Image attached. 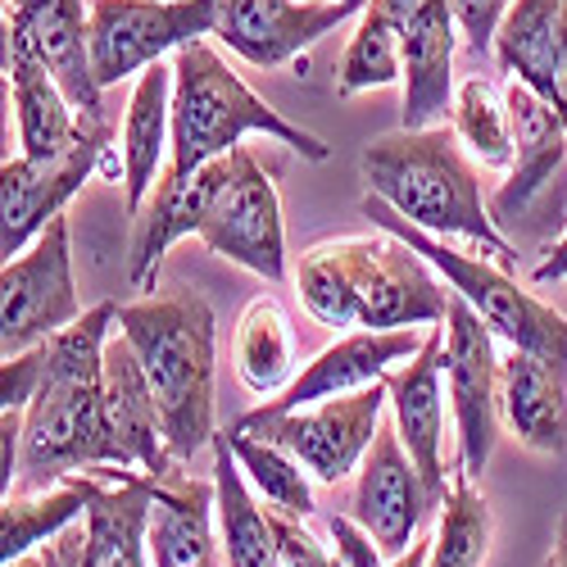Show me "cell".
<instances>
[{
  "label": "cell",
  "instance_id": "6da1fadb",
  "mask_svg": "<svg viewBox=\"0 0 567 567\" xmlns=\"http://www.w3.org/2000/svg\"><path fill=\"white\" fill-rule=\"evenodd\" d=\"M114 318L118 305L101 300L60 337L37 346L41 377L32 404L23 409L19 477L10 491H51L86 467H127L105 422V341Z\"/></svg>",
  "mask_w": 567,
  "mask_h": 567
},
{
  "label": "cell",
  "instance_id": "7a4b0ae2",
  "mask_svg": "<svg viewBox=\"0 0 567 567\" xmlns=\"http://www.w3.org/2000/svg\"><path fill=\"white\" fill-rule=\"evenodd\" d=\"M296 291L313 322L368 332L436 327L454 296L441 287L436 268L391 231L309 246L296 268Z\"/></svg>",
  "mask_w": 567,
  "mask_h": 567
},
{
  "label": "cell",
  "instance_id": "3957f363",
  "mask_svg": "<svg viewBox=\"0 0 567 567\" xmlns=\"http://www.w3.org/2000/svg\"><path fill=\"white\" fill-rule=\"evenodd\" d=\"M359 173L368 182V196L386 200L413 227L432 236H463L508 272L517 268V246L504 241L499 223L491 218L482 177L463 155L454 127H395L377 136L359 155Z\"/></svg>",
  "mask_w": 567,
  "mask_h": 567
},
{
  "label": "cell",
  "instance_id": "277c9868",
  "mask_svg": "<svg viewBox=\"0 0 567 567\" xmlns=\"http://www.w3.org/2000/svg\"><path fill=\"white\" fill-rule=\"evenodd\" d=\"M114 327L132 341L151 391L164 413V441L177 463L214 445V372H218V318L200 291L141 296L118 305Z\"/></svg>",
  "mask_w": 567,
  "mask_h": 567
},
{
  "label": "cell",
  "instance_id": "5b68a950",
  "mask_svg": "<svg viewBox=\"0 0 567 567\" xmlns=\"http://www.w3.org/2000/svg\"><path fill=\"white\" fill-rule=\"evenodd\" d=\"M250 132L272 136L277 146L296 151L309 164L332 159V146L318 132H305L300 123L281 118L264 96H255L205 37L186 41L173 55V155L164 177L200 173L241 146Z\"/></svg>",
  "mask_w": 567,
  "mask_h": 567
},
{
  "label": "cell",
  "instance_id": "8992f818",
  "mask_svg": "<svg viewBox=\"0 0 567 567\" xmlns=\"http://www.w3.org/2000/svg\"><path fill=\"white\" fill-rule=\"evenodd\" d=\"M359 209H363V218H372V227L400 236L409 250H417L422 259H427L450 281V291L463 296L472 309L482 313V322L499 341H508L513 350H532V354H540V359H549L554 368L567 372V313H558L536 291H527L499 259L463 255V250L445 246V236L413 227L409 218H400L386 200H377V196H363Z\"/></svg>",
  "mask_w": 567,
  "mask_h": 567
},
{
  "label": "cell",
  "instance_id": "52a82bcc",
  "mask_svg": "<svg viewBox=\"0 0 567 567\" xmlns=\"http://www.w3.org/2000/svg\"><path fill=\"white\" fill-rule=\"evenodd\" d=\"M386 409H391V395H386V377H382V382H372L363 391H346V395L318 400L305 409H287V413L259 404V409L236 417L231 427L281 445L305 463V472L313 482L337 486L350 477V472H359Z\"/></svg>",
  "mask_w": 567,
  "mask_h": 567
},
{
  "label": "cell",
  "instance_id": "ba28073f",
  "mask_svg": "<svg viewBox=\"0 0 567 567\" xmlns=\"http://www.w3.org/2000/svg\"><path fill=\"white\" fill-rule=\"evenodd\" d=\"M196 241L218 259L259 272L264 281H287V223H281L277 182L250 146H236L214 159Z\"/></svg>",
  "mask_w": 567,
  "mask_h": 567
},
{
  "label": "cell",
  "instance_id": "9c48e42d",
  "mask_svg": "<svg viewBox=\"0 0 567 567\" xmlns=\"http://www.w3.org/2000/svg\"><path fill=\"white\" fill-rule=\"evenodd\" d=\"M218 0H91L86 37L101 86L141 78L186 41L214 37Z\"/></svg>",
  "mask_w": 567,
  "mask_h": 567
},
{
  "label": "cell",
  "instance_id": "30bf717a",
  "mask_svg": "<svg viewBox=\"0 0 567 567\" xmlns=\"http://www.w3.org/2000/svg\"><path fill=\"white\" fill-rule=\"evenodd\" d=\"M110 123L105 114H82V132L60 155H14L0 164V255H23L37 236L51 227L64 205L82 192V182L110 155Z\"/></svg>",
  "mask_w": 567,
  "mask_h": 567
},
{
  "label": "cell",
  "instance_id": "8fae6325",
  "mask_svg": "<svg viewBox=\"0 0 567 567\" xmlns=\"http://www.w3.org/2000/svg\"><path fill=\"white\" fill-rule=\"evenodd\" d=\"M82 318L73 281V231L60 214L37 241L6 259L0 272V359H14L41 341L60 337Z\"/></svg>",
  "mask_w": 567,
  "mask_h": 567
},
{
  "label": "cell",
  "instance_id": "7c38bea8",
  "mask_svg": "<svg viewBox=\"0 0 567 567\" xmlns=\"http://www.w3.org/2000/svg\"><path fill=\"white\" fill-rule=\"evenodd\" d=\"M445 395L458 436V472L477 482L499 441V359L495 332L463 296H450L445 309Z\"/></svg>",
  "mask_w": 567,
  "mask_h": 567
},
{
  "label": "cell",
  "instance_id": "4fadbf2b",
  "mask_svg": "<svg viewBox=\"0 0 567 567\" xmlns=\"http://www.w3.org/2000/svg\"><path fill=\"white\" fill-rule=\"evenodd\" d=\"M386 395H391V422L417 463L422 482H427L432 508L445 504L450 477L445 472V322L427 327L422 350L386 372Z\"/></svg>",
  "mask_w": 567,
  "mask_h": 567
},
{
  "label": "cell",
  "instance_id": "5bb4252c",
  "mask_svg": "<svg viewBox=\"0 0 567 567\" xmlns=\"http://www.w3.org/2000/svg\"><path fill=\"white\" fill-rule=\"evenodd\" d=\"M404 45L400 127H436L454 110V51L458 19L450 0H382Z\"/></svg>",
  "mask_w": 567,
  "mask_h": 567
},
{
  "label": "cell",
  "instance_id": "9a60e30c",
  "mask_svg": "<svg viewBox=\"0 0 567 567\" xmlns=\"http://www.w3.org/2000/svg\"><path fill=\"white\" fill-rule=\"evenodd\" d=\"M354 14L350 0H218L214 37L255 69H281Z\"/></svg>",
  "mask_w": 567,
  "mask_h": 567
},
{
  "label": "cell",
  "instance_id": "2e32d148",
  "mask_svg": "<svg viewBox=\"0 0 567 567\" xmlns=\"http://www.w3.org/2000/svg\"><path fill=\"white\" fill-rule=\"evenodd\" d=\"M6 55H28L51 73L78 114H101L82 0H6Z\"/></svg>",
  "mask_w": 567,
  "mask_h": 567
},
{
  "label": "cell",
  "instance_id": "e0dca14e",
  "mask_svg": "<svg viewBox=\"0 0 567 567\" xmlns=\"http://www.w3.org/2000/svg\"><path fill=\"white\" fill-rule=\"evenodd\" d=\"M350 513L372 532V540L382 545L386 558H400L417 540L422 517L432 513L427 482H422L417 463L409 458L391 417H382V427H377V436H372V445L359 463Z\"/></svg>",
  "mask_w": 567,
  "mask_h": 567
},
{
  "label": "cell",
  "instance_id": "ac0fdd59",
  "mask_svg": "<svg viewBox=\"0 0 567 567\" xmlns=\"http://www.w3.org/2000/svg\"><path fill=\"white\" fill-rule=\"evenodd\" d=\"M91 499H86V545L82 567H155L151 563V508L155 477L136 467H86Z\"/></svg>",
  "mask_w": 567,
  "mask_h": 567
},
{
  "label": "cell",
  "instance_id": "d6986e66",
  "mask_svg": "<svg viewBox=\"0 0 567 567\" xmlns=\"http://www.w3.org/2000/svg\"><path fill=\"white\" fill-rule=\"evenodd\" d=\"M504 105H508V123H513V168L495 186L491 218L517 223L532 209V200L558 177V168L567 164V127L540 91H532L517 78H508V86H504Z\"/></svg>",
  "mask_w": 567,
  "mask_h": 567
},
{
  "label": "cell",
  "instance_id": "ffe728a7",
  "mask_svg": "<svg viewBox=\"0 0 567 567\" xmlns=\"http://www.w3.org/2000/svg\"><path fill=\"white\" fill-rule=\"evenodd\" d=\"M422 341H427V332H417V327H395V332H368V327H354V332L332 341L322 354H313L296 372V382L277 400H264V404L287 413V409H305V404L332 400V395H346V391H363L372 382H382L395 363L413 359L422 350Z\"/></svg>",
  "mask_w": 567,
  "mask_h": 567
},
{
  "label": "cell",
  "instance_id": "44dd1931",
  "mask_svg": "<svg viewBox=\"0 0 567 567\" xmlns=\"http://www.w3.org/2000/svg\"><path fill=\"white\" fill-rule=\"evenodd\" d=\"M105 422H110L114 445L123 450L127 467L151 472V477H168L173 467H182L168 454L164 413H159V400L151 391V377L118 327L105 341Z\"/></svg>",
  "mask_w": 567,
  "mask_h": 567
},
{
  "label": "cell",
  "instance_id": "7402d4cb",
  "mask_svg": "<svg viewBox=\"0 0 567 567\" xmlns=\"http://www.w3.org/2000/svg\"><path fill=\"white\" fill-rule=\"evenodd\" d=\"M218 523V491L214 482L186 477L173 467L155 477V508H151V563L155 567H227Z\"/></svg>",
  "mask_w": 567,
  "mask_h": 567
},
{
  "label": "cell",
  "instance_id": "603a6c76",
  "mask_svg": "<svg viewBox=\"0 0 567 567\" xmlns=\"http://www.w3.org/2000/svg\"><path fill=\"white\" fill-rule=\"evenodd\" d=\"M173 155V64H151L136 78L132 101L123 114V136H118V159H123V209L136 218L146 209L151 192L168 173Z\"/></svg>",
  "mask_w": 567,
  "mask_h": 567
},
{
  "label": "cell",
  "instance_id": "cb8c5ba5",
  "mask_svg": "<svg viewBox=\"0 0 567 567\" xmlns=\"http://www.w3.org/2000/svg\"><path fill=\"white\" fill-rule=\"evenodd\" d=\"M499 422L540 454L567 450V372L532 350L499 359Z\"/></svg>",
  "mask_w": 567,
  "mask_h": 567
},
{
  "label": "cell",
  "instance_id": "d4e9b609",
  "mask_svg": "<svg viewBox=\"0 0 567 567\" xmlns=\"http://www.w3.org/2000/svg\"><path fill=\"white\" fill-rule=\"evenodd\" d=\"M214 491H218V536L227 567H281L272 513L259 508L241 458L227 445V432L214 436Z\"/></svg>",
  "mask_w": 567,
  "mask_h": 567
},
{
  "label": "cell",
  "instance_id": "484cf974",
  "mask_svg": "<svg viewBox=\"0 0 567 567\" xmlns=\"http://www.w3.org/2000/svg\"><path fill=\"white\" fill-rule=\"evenodd\" d=\"M231 363L241 386L259 400H277L296 382V332L291 318L277 300L259 296L241 309L236 322V341H231Z\"/></svg>",
  "mask_w": 567,
  "mask_h": 567
},
{
  "label": "cell",
  "instance_id": "4316f807",
  "mask_svg": "<svg viewBox=\"0 0 567 567\" xmlns=\"http://www.w3.org/2000/svg\"><path fill=\"white\" fill-rule=\"evenodd\" d=\"M10 73V101L19 123V155H60L69 141L82 132V114L64 96V86L28 55H6Z\"/></svg>",
  "mask_w": 567,
  "mask_h": 567
},
{
  "label": "cell",
  "instance_id": "83f0119b",
  "mask_svg": "<svg viewBox=\"0 0 567 567\" xmlns=\"http://www.w3.org/2000/svg\"><path fill=\"white\" fill-rule=\"evenodd\" d=\"M567 0H513L495 32V60L508 78L527 82L549 101L554 96V64L563 41Z\"/></svg>",
  "mask_w": 567,
  "mask_h": 567
},
{
  "label": "cell",
  "instance_id": "f1b7e54d",
  "mask_svg": "<svg viewBox=\"0 0 567 567\" xmlns=\"http://www.w3.org/2000/svg\"><path fill=\"white\" fill-rule=\"evenodd\" d=\"M91 482H96L91 472H73V477L55 482L51 491H10L6 504H0V563L69 532L86 513Z\"/></svg>",
  "mask_w": 567,
  "mask_h": 567
},
{
  "label": "cell",
  "instance_id": "f546056e",
  "mask_svg": "<svg viewBox=\"0 0 567 567\" xmlns=\"http://www.w3.org/2000/svg\"><path fill=\"white\" fill-rule=\"evenodd\" d=\"M495 545V513L467 472L450 477V495L441 504V523L432 536L427 567H486Z\"/></svg>",
  "mask_w": 567,
  "mask_h": 567
},
{
  "label": "cell",
  "instance_id": "4dcf8cb0",
  "mask_svg": "<svg viewBox=\"0 0 567 567\" xmlns=\"http://www.w3.org/2000/svg\"><path fill=\"white\" fill-rule=\"evenodd\" d=\"M400 82H404L400 32H395L382 0H368L359 14V28L341 55V69H337V96L350 101V96H363V91H382V86H400Z\"/></svg>",
  "mask_w": 567,
  "mask_h": 567
},
{
  "label": "cell",
  "instance_id": "1f68e13d",
  "mask_svg": "<svg viewBox=\"0 0 567 567\" xmlns=\"http://www.w3.org/2000/svg\"><path fill=\"white\" fill-rule=\"evenodd\" d=\"M227 445L236 450V458H241L250 486L268 499V508H281V513H291V517L318 513L309 472H305V463L296 454H287V450L272 445V441H259L250 432H236V427H227Z\"/></svg>",
  "mask_w": 567,
  "mask_h": 567
},
{
  "label": "cell",
  "instance_id": "d6a6232c",
  "mask_svg": "<svg viewBox=\"0 0 567 567\" xmlns=\"http://www.w3.org/2000/svg\"><path fill=\"white\" fill-rule=\"evenodd\" d=\"M454 136L463 141V151H472L486 168H513V123L504 96H495L491 82L467 78L454 86Z\"/></svg>",
  "mask_w": 567,
  "mask_h": 567
},
{
  "label": "cell",
  "instance_id": "836d02e7",
  "mask_svg": "<svg viewBox=\"0 0 567 567\" xmlns=\"http://www.w3.org/2000/svg\"><path fill=\"white\" fill-rule=\"evenodd\" d=\"M268 513H272L281 567H341L337 554H327V545H318V536L305 527V517H291L281 508H268Z\"/></svg>",
  "mask_w": 567,
  "mask_h": 567
},
{
  "label": "cell",
  "instance_id": "e575fe53",
  "mask_svg": "<svg viewBox=\"0 0 567 567\" xmlns=\"http://www.w3.org/2000/svg\"><path fill=\"white\" fill-rule=\"evenodd\" d=\"M508 6H513V0H450L467 55L495 51V32H499V19L508 14Z\"/></svg>",
  "mask_w": 567,
  "mask_h": 567
},
{
  "label": "cell",
  "instance_id": "d590c367",
  "mask_svg": "<svg viewBox=\"0 0 567 567\" xmlns=\"http://www.w3.org/2000/svg\"><path fill=\"white\" fill-rule=\"evenodd\" d=\"M327 532L337 540V563L341 567H386L382 545L372 540V532L359 523L354 513H327Z\"/></svg>",
  "mask_w": 567,
  "mask_h": 567
},
{
  "label": "cell",
  "instance_id": "8d00e7d4",
  "mask_svg": "<svg viewBox=\"0 0 567 567\" xmlns=\"http://www.w3.org/2000/svg\"><path fill=\"white\" fill-rule=\"evenodd\" d=\"M82 545H86V527L73 523L69 532H60V536H51L45 545L10 558L6 567H82Z\"/></svg>",
  "mask_w": 567,
  "mask_h": 567
},
{
  "label": "cell",
  "instance_id": "74e56055",
  "mask_svg": "<svg viewBox=\"0 0 567 567\" xmlns=\"http://www.w3.org/2000/svg\"><path fill=\"white\" fill-rule=\"evenodd\" d=\"M532 281H540V287H549V281H567V231H563L558 241H554L549 259H540V264H536Z\"/></svg>",
  "mask_w": 567,
  "mask_h": 567
},
{
  "label": "cell",
  "instance_id": "f35d334b",
  "mask_svg": "<svg viewBox=\"0 0 567 567\" xmlns=\"http://www.w3.org/2000/svg\"><path fill=\"white\" fill-rule=\"evenodd\" d=\"M549 105L558 110L563 127H567V14H563V41H558V64H554V96Z\"/></svg>",
  "mask_w": 567,
  "mask_h": 567
},
{
  "label": "cell",
  "instance_id": "ab89813d",
  "mask_svg": "<svg viewBox=\"0 0 567 567\" xmlns=\"http://www.w3.org/2000/svg\"><path fill=\"white\" fill-rule=\"evenodd\" d=\"M427 554H432V540H413L400 558H391L386 567H427Z\"/></svg>",
  "mask_w": 567,
  "mask_h": 567
},
{
  "label": "cell",
  "instance_id": "60d3db41",
  "mask_svg": "<svg viewBox=\"0 0 567 567\" xmlns=\"http://www.w3.org/2000/svg\"><path fill=\"white\" fill-rule=\"evenodd\" d=\"M554 567H567V513L558 517V536H554V554H549Z\"/></svg>",
  "mask_w": 567,
  "mask_h": 567
},
{
  "label": "cell",
  "instance_id": "b9f144b4",
  "mask_svg": "<svg viewBox=\"0 0 567 567\" xmlns=\"http://www.w3.org/2000/svg\"><path fill=\"white\" fill-rule=\"evenodd\" d=\"M350 6H359V10H363V6H368V0H350Z\"/></svg>",
  "mask_w": 567,
  "mask_h": 567
},
{
  "label": "cell",
  "instance_id": "7bdbcfd3",
  "mask_svg": "<svg viewBox=\"0 0 567 567\" xmlns=\"http://www.w3.org/2000/svg\"><path fill=\"white\" fill-rule=\"evenodd\" d=\"M540 567H554V563H549V558H545V563H540Z\"/></svg>",
  "mask_w": 567,
  "mask_h": 567
}]
</instances>
